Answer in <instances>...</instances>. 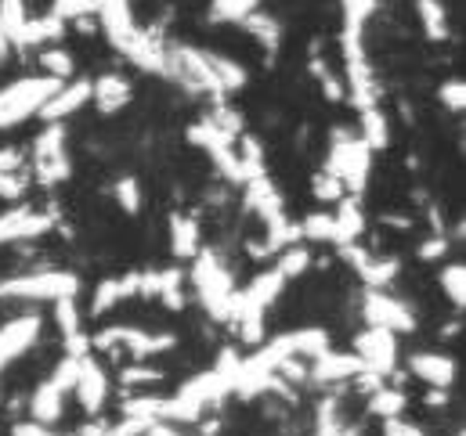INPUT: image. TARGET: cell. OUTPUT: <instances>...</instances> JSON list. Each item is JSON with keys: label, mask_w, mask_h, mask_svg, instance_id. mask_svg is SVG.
Returning a JSON list of instances; mask_svg holds the SVG:
<instances>
[{"label": "cell", "mask_w": 466, "mask_h": 436, "mask_svg": "<svg viewBox=\"0 0 466 436\" xmlns=\"http://www.w3.org/2000/svg\"><path fill=\"white\" fill-rule=\"evenodd\" d=\"M66 296H80V278L73 271H29L0 282V300H29V303H55Z\"/></svg>", "instance_id": "cell-1"}, {"label": "cell", "mask_w": 466, "mask_h": 436, "mask_svg": "<svg viewBox=\"0 0 466 436\" xmlns=\"http://www.w3.org/2000/svg\"><path fill=\"white\" fill-rule=\"evenodd\" d=\"M369 166H372V148L350 134V130H333V144H329V155L322 163V170L337 173L348 188V195H361L365 192V181H369Z\"/></svg>", "instance_id": "cell-2"}, {"label": "cell", "mask_w": 466, "mask_h": 436, "mask_svg": "<svg viewBox=\"0 0 466 436\" xmlns=\"http://www.w3.org/2000/svg\"><path fill=\"white\" fill-rule=\"evenodd\" d=\"M58 84L62 80L36 73V76H22V80L0 87V130H11L18 123L33 119L40 112V105L58 91Z\"/></svg>", "instance_id": "cell-3"}, {"label": "cell", "mask_w": 466, "mask_h": 436, "mask_svg": "<svg viewBox=\"0 0 466 436\" xmlns=\"http://www.w3.org/2000/svg\"><path fill=\"white\" fill-rule=\"evenodd\" d=\"M192 282L199 289V303L214 322H228L232 318V274L221 267V260L214 253H196V267H192Z\"/></svg>", "instance_id": "cell-4"}, {"label": "cell", "mask_w": 466, "mask_h": 436, "mask_svg": "<svg viewBox=\"0 0 466 436\" xmlns=\"http://www.w3.org/2000/svg\"><path fill=\"white\" fill-rule=\"evenodd\" d=\"M76 372H80V357H62V364L55 368V375L33 393V401H29V411H33V422H40V426H51V422H58L62 419V408H66V397L73 393V386H76Z\"/></svg>", "instance_id": "cell-5"}, {"label": "cell", "mask_w": 466, "mask_h": 436, "mask_svg": "<svg viewBox=\"0 0 466 436\" xmlns=\"http://www.w3.org/2000/svg\"><path fill=\"white\" fill-rule=\"evenodd\" d=\"M98 350L113 353V350H123L130 353L134 361H145L152 353H163V350H174L177 339L170 332H141V328H130V325H113V328H102L95 339H91Z\"/></svg>", "instance_id": "cell-6"}, {"label": "cell", "mask_w": 466, "mask_h": 436, "mask_svg": "<svg viewBox=\"0 0 466 436\" xmlns=\"http://www.w3.org/2000/svg\"><path fill=\"white\" fill-rule=\"evenodd\" d=\"M33 173L40 184H62L73 173L69 152H66V126L47 123L44 134L33 141Z\"/></svg>", "instance_id": "cell-7"}, {"label": "cell", "mask_w": 466, "mask_h": 436, "mask_svg": "<svg viewBox=\"0 0 466 436\" xmlns=\"http://www.w3.org/2000/svg\"><path fill=\"white\" fill-rule=\"evenodd\" d=\"M361 318L369 322V325H380V328H390L394 335L398 332H416V314L398 300V296H390L387 289H369L365 285V292H361Z\"/></svg>", "instance_id": "cell-8"}, {"label": "cell", "mask_w": 466, "mask_h": 436, "mask_svg": "<svg viewBox=\"0 0 466 436\" xmlns=\"http://www.w3.org/2000/svg\"><path fill=\"white\" fill-rule=\"evenodd\" d=\"M354 353L361 357L365 372H376L383 379H390L398 372V339H394L390 328L369 325L354 339Z\"/></svg>", "instance_id": "cell-9"}, {"label": "cell", "mask_w": 466, "mask_h": 436, "mask_svg": "<svg viewBox=\"0 0 466 436\" xmlns=\"http://www.w3.org/2000/svg\"><path fill=\"white\" fill-rule=\"evenodd\" d=\"M58 223V213L51 210H36V206H11L0 213V245L11 242H25V238H40Z\"/></svg>", "instance_id": "cell-10"}, {"label": "cell", "mask_w": 466, "mask_h": 436, "mask_svg": "<svg viewBox=\"0 0 466 436\" xmlns=\"http://www.w3.org/2000/svg\"><path fill=\"white\" fill-rule=\"evenodd\" d=\"M87 102H91V80H76V76H69V80L58 84V91L40 105L36 115H40L44 123H66L69 115H76Z\"/></svg>", "instance_id": "cell-11"}, {"label": "cell", "mask_w": 466, "mask_h": 436, "mask_svg": "<svg viewBox=\"0 0 466 436\" xmlns=\"http://www.w3.org/2000/svg\"><path fill=\"white\" fill-rule=\"evenodd\" d=\"M76 397H80V404H84V411L87 415H98L102 408H106V397H109V375H106V368L98 364V357L95 353H84L80 357V372H76Z\"/></svg>", "instance_id": "cell-12"}, {"label": "cell", "mask_w": 466, "mask_h": 436, "mask_svg": "<svg viewBox=\"0 0 466 436\" xmlns=\"http://www.w3.org/2000/svg\"><path fill=\"white\" fill-rule=\"evenodd\" d=\"M40 325H44V318L33 314V311L22 314V318H11L7 325H0V372H4L11 361H18V357L36 342Z\"/></svg>", "instance_id": "cell-13"}, {"label": "cell", "mask_w": 466, "mask_h": 436, "mask_svg": "<svg viewBox=\"0 0 466 436\" xmlns=\"http://www.w3.org/2000/svg\"><path fill=\"white\" fill-rule=\"evenodd\" d=\"M55 325L62 332V342H66V353H69V357L91 353V335L84 332V314H80V307H76V296L55 300Z\"/></svg>", "instance_id": "cell-14"}, {"label": "cell", "mask_w": 466, "mask_h": 436, "mask_svg": "<svg viewBox=\"0 0 466 436\" xmlns=\"http://www.w3.org/2000/svg\"><path fill=\"white\" fill-rule=\"evenodd\" d=\"M365 372V364H361V357L354 353V350H322L319 357H311V368H308V379H315V382H344V379H354V375H361Z\"/></svg>", "instance_id": "cell-15"}, {"label": "cell", "mask_w": 466, "mask_h": 436, "mask_svg": "<svg viewBox=\"0 0 466 436\" xmlns=\"http://www.w3.org/2000/svg\"><path fill=\"white\" fill-rule=\"evenodd\" d=\"M66 18H58L55 11L40 15V18H25L18 36H15V51H36V47H47V44H58L62 33H66Z\"/></svg>", "instance_id": "cell-16"}, {"label": "cell", "mask_w": 466, "mask_h": 436, "mask_svg": "<svg viewBox=\"0 0 466 436\" xmlns=\"http://www.w3.org/2000/svg\"><path fill=\"white\" fill-rule=\"evenodd\" d=\"M409 375L423 379L427 386H438V390H449L456 382V361L449 353H431V350H420L409 357Z\"/></svg>", "instance_id": "cell-17"}, {"label": "cell", "mask_w": 466, "mask_h": 436, "mask_svg": "<svg viewBox=\"0 0 466 436\" xmlns=\"http://www.w3.org/2000/svg\"><path fill=\"white\" fill-rule=\"evenodd\" d=\"M130 98H134V91H130L127 76H119V73H102L98 80H91V102L102 115L123 112L130 105Z\"/></svg>", "instance_id": "cell-18"}, {"label": "cell", "mask_w": 466, "mask_h": 436, "mask_svg": "<svg viewBox=\"0 0 466 436\" xmlns=\"http://www.w3.org/2000/svg\"><path fill=\"white\" fill-rule=\"evenodd\" d=\"M130 296H141V271H130L123 278H106L98 289H95V300H91V314H109L113 307H119L123 300Z\"/></svg>", "instance_id": "cell-19"}, {"label": "cell", "mask_w": 466, "mask_h": 436, "mask_svg": "<svg viewBox=\"0 0 466 436\" xmlns=\"http://www.w3.org/2000/svg\"><path fill=\"white\" fill-rule=\"evenodd\" d=\"M29 188V170H25V152L22 148H0V199L15 203Z\"/></svg>", "instance_id": "cell-20"}, {"label": "cell", "mask_w": 466, "mask_h": 436, "mask_svg": "<svg viewBox=\"0 0 466 436\" xmlns=\"http://www.w3.org/2000/svg\"><path fill=\"white\" fill-rule=\"evenodd\" d=\"M337 220V242L333 245H348V242H361L365 234V213H361V195H344L333 210Z\"/></svg>", "instance_id": "cell-21"}, {"label": "cell", "mask_w": 466, "mask_h": 436, "mask_svg": "<svg viewBox=\"0 0 466 436\" xmlns=\"http://www.w3.org/2000/svg\"><path fill=\"white\" fill-rule=\"evenodd\" d=\"M203 249L199 242V223L188 213H170V253L177 260H196V253Z\"/></svg>", "instance_id": "cell-22"}, {"label": "cell", "mask_w": 466, "mask_h": 436, "mask_svg": "<svg viewBox=\"0 0 466 436\" xmlns=\"http://www.w3.org/2000/svg\"><path fill=\"white\" fill-rule=\"evenodd\" d=\"M238 25H242V29H246V33H249V36H253L268 54H275V51H279V44H282V25H279V18H275V15H268V11H260V7H257V11H253V15H246Z\"/></svg>", "instance_id": "cell-23"}, {"label": "cell", "mask_w": 466, "mask_h": 436, "mask_svg": "<svg viewBox=\"0 0 466 436\" xmlns=\"http://www.w3.org/2000/svg\"><path fill=\"white\" fill-rule=\"evenodd\" d=\"M358 119H361V130H358V137L372 148V152H380V148H387L390 144V126H387V115L380 105H372V109L358 112Z\"/></svg>", "instance_id": "cell-24"}, {"label": "cell", "mask_w": 466, "mask_h": 436, "mask_svg": "<svg viewBox=\"0 0 466 436\" xmlns=\"http://www.w3.org/2000/svg\"><path fill=\"white\" fill-rule=\"evenodd\" d=\"M416 11H420L427 40H434V44L449 40V11H445L441 0H416Z\"/></svg>", "instance_id": "cell-25"}, {"label": "cell", "mask_w": 466, "mask_h": 436, "mask_svg": "<svg viewBox=\"0 0 466 436\" xmlns=\"http://www.w3.org/2000/svg\"><path fill=\"white\" fill-rule=\"evenodd\" d=\"M207 62H210V69H214V76L221 84V94H235V91L246 87V69L235 58H225L218 51H207Z\"/></svg>", "instance_id": "cell-26"}, {"label": "cell", "mask_w": 466, "mask_h": 436, "mask_svg": "<svg viewBox=\"0 0 466 436\" xmlns=\"http://www.w3.org/2000/svg\"><path fill=\"white\" fill-rule=\"evenodd\" d=\"M369 411L380 415V419H401V411H405V390L387 386V382L376 386L369 393Z\"/></svg>", "instance_id": "cell-27"}, {"label": "cell", "mask_w": 466, "mask_h": 436, "mask_svg": "<svg viewBox=\"0 0 466 436\" xmlns=\"http://www.w3.org/2000/svg\"><path fill=\"white\" fill-rule=\"evenodd\" d=\"M271 260H275L271 267H275V271H279V274H282L286 282L300 278V274H304V271L311 267V253H308V249H304L300 242H297V245H286V249H282V253H275Z\"/></svg>", "instance_id": "cell-28"}, {"label": "cell", "mask_w": 466, "mask_h": 436, "mask_svg": "<svg viewBox=\"0 0 466 436\" xmlns=\"http://www.w3.org/2000/svg\"><path fill=\"white\" fill-rule=\"evenodd\" d=\"M264 0H210V22L238 25L246 15H253Z\"/></svg>", "instance_id": "cell-29"}, {"label": "cell", "mask_w": 466, "mask_h": 436, "mask_svg": "<svg viewBox=\"0 0 466 436\" xmlns=\"http://www.w3.org/2000/svg\"><path fill=\"white\" fill-rule=\"evenodd\" d=\"M40 73L44 76H55V80H69L73 73H76V65H73V54L69 51H62V47H40Z\"/></svg>", "instance_id": "cell-30"}, {"label": "cell", "mask_w": 466, "mask_h": 436, "mask_svg": "<svg viewBox=\"0 0 466 436\" xmlns=\"http://www.w3.org/2000/svg\"><path fill=\"white\" fill-rule=\"evenodd\" d=\"M438 282H441V289H445L449 303L463 311L466 307V267L463 263H445V267H441V274H438Z\"/></svg>", "instance_id": "cell-31"}, {"label": "cell", "mask_w": 466, "mask_h": 436, "mask_svg": "<svg viewBox=\"0 0 466 436\" xmlns=\"http://www.w3.org/2000/svg\"><path fill=\"white\" fill-rule=\"evenodd\" d=\"M311 76L319 80V87H322V94H326L329 102H348V94H344V80L326 65V58H311Z\"/></svg>", "instance_id": "cell-32"}, {"label": "cell", "mask_w": 466, "mask_h": 436, "mask_svg": "<svg viewBox=\"0 0 466 436\" xmlns=\"http://www.w3.org/2000/svg\"><path fill=\"white\" fill-rule=\"evenodd\" d=\"M311 192H315L319 203H329V206H337V203L348 195L344 181H340L337 173H329V170H319V173L311 177Z\"/></svg>", "instance_id": "cell-33"}, {"label": "cell", "mask_w": 466, "mask_h": 436, "mask_svg": "<svg viewBox=\"0 0 466 436\" xmlns=\"http://www.w3.org/2000/svg\"><path fill=\"white\" fill-rule=\"evenodd\" d=\"M300 234L308 242H337V220L333 213H311L300 220Z\"/></svg>", "instance_id": "cell-34"}, {"label": "cell", "mask_w": 466, "mask_h": 436, "mask_svg": "<svg viewBox=\"0 0 466 436\" xmlns=\"http://www.w3.org/2000/svg\"><path fill=\"white\" fill-rule=\"evenodd\" d=\"M113 199L119 203V210L123 213H141V184H137V177H119L116 184H113Z\"/></svg>", "instance_id": "cell-35"}, {"label": "cell", "mask_w": 466, "mask_h": 436, "mask_svg": "<svg viewBox=\"0 0 466 436\" xmlns=\"http://www.w3.org/2000/svg\"><path fill=\"white\" fill-rule=\"evenodd\" d=\"M438 102L452 112V115H460V112L466 109V84L463 80H445V84L438 87Z\"/></svg>", "instance_id": "cell-36"}, {"label": "cell", "mask_w": 466, "mask_h": 436, "mask_svg": "<svg viewBox=\"0 0 466 436\" xmlns=\"http://www.w3.org/2000/svg\"><path fill=\"white\" fill-rule=\"evenodd\" d=\"M119 379H123L127 386H137V382L145 386V382H159L163 372H159V368H148L145 361H134V364H127V368L119 372Z\"/></svg>", "instance_id": "cell-37"}, {"label": "cell", "mask_w": 466, "mask_h": 436, "mask_svg": "<svg viewBox=\"0 0 466 436\" xmlns=\"http://www.w3.org/2000/svg\"><path fill=\"white\" fill-rule=\"evenodd\" d=\"M51 11H55L58 18H66V22H76V18L95 15V0H55Z\"/></svg>", "instance_id": "cell-38"}, {"label": "cell", "mask_w": 466, "mask_h": 436, "mask_svg": "<svg viewBox=\"0 0 466 436\" xmlns=\"http://www.w3.org/2000/svg\"><path fill=\"white\" fill-rule=\"evenodd\" d=\"M416 253H420V260L434 263V260H441V256L449 253V238H441V234H431V238H427V242H423Z\"/></svg>", "instance_id": "cell-39"}, {"label": "cell", "mask_w": 466, "mask_h": 436, "mask_svg": "<svg viewBox=\"0 0 466 436\" xmlns=\"http://www.w3.org/2000/svg\"><path fill=\"white\" fill-rule=\"evenodd\" d=\"M141 436H181V433H177V430H174L170 422H148Z\"/></svg>", "instance_id": "cell-40"}, {"label": "cell", "mask_w": 466, "mask_h": 436, "mask_svg": "<svg viewBox=\"0 0 466 436\" xmlns=\"http://www.w3.org/2000/svg\"><path fill=\"white\" fill-rule=\"evenodd\" d=\"M445 393H449V390H438V386H431V390H427V408H445V401H449Z\"/></svg>", "instance_id": "cell-41"}, {"label": "cell", "mask_w": 466, "mask_h": 436, "mask_svg": "<svg viewBox=\"0 0 466 436\" xmlns=\"http://www.w3.org/2000/svg\"><path fill=\"white\" fill-rule=\"evenodd\" d=\"M106 436H113V433H109V430H106Z\"/></svg>", "instance_id": "cell-42"}]
</instances>
